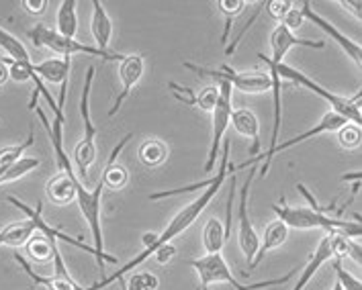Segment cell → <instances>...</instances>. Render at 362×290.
Here are the masks:
<instances>
[{
    "label": "cell",
    "instance_id": "cell-1",
    "mask_svg": "<svg viewBox=\"0 0 362 290\" xmlns=\"http://www.w3.org/2000/svg\"><path fill=\"white\" fill-rule=\"evenodd\" d=\"M229 152H231V141H229V137H226V139H223V145H221V154H219V168H217V174L211 176V178H213V180H211V184L205 188V191H203V193L199 194L194 200H192L191 205H187L180 213L172 219L170 223L166 225V229H164V231L158 233V239H156V243H153V246L146 248L144 252L137 253L134 260H129L125 266H121L117 272L109 274V276H105L103 280H98V282L90 284L88 289H84V290H103L105 286H109V284L117 282L119 278H125L129 272L135 270L139 264H144L150 255H153L158 248H162V246L170 243L172 239H176L178 235H182V233L187 231L192 223L201 217V213L209 207V203L215 198V194L219 193V188L223 186V182H226V178H228V172H229Z\"/></svg>",
    "mask_w": 362,
    "mask_h": 290
},
{
    "label": "cell",
    "instance_id": "cell-2",
    "mask_svg": "<svg viewBox=\"0 0 362 290\" xmlns=\"http://www.w3.org/2000/svg\"><path fill=\"white\" fill-rule=\"evenodd\" d=\"M297 191L303 194L309 207H291V205H286L285 196L272 205V211L276 215V219H281L288 229L291 227L293 229H324L327 235H342L346 239H361V223L344 221L340 217H334L332 215L334 205L322 207L303 184H297Z\"/></svg>",
    "mask_w": 362,
    "mask_h": 290
},
{
    "label": "cell",
    "instance_id": "cell-3",
    "mask_svg": "<svg viewBox=\"0 0 362 290\" xmlns=\"http://www.w3.org/2000/svg\"><path fill=\"white\" fill-rule=\"evenodd\" d=\"M274 64V61H272ZM274 68H276V74L279 78L283 80H291L293 84H297V86H301V88H305L309 92H313V95H317L320 98H324L325 102L329 104V109H332V113L338 116H342L346 123H352V125H362V115H361V92L356 95V97L352 98H346L342 95H336V92H329L327 88L324 86H320L317 82H313L311 78H307L303 72H299V70H295V68H291L288 64L285 61H281V64H274Z\"/></svg>",
    "mask_w": 362,
    "mask_h": 290
},
{
    "label": "cell",
    "instance_id": "cell-4",
    "mask_svg": "<svg viewBox=\"0 0 362 290\" xmlns=\"http://www.w3.org/2000/svg\"><path fill=\"white\" fill-rule=\"evenodd\" d=\"M29 39L37 49H52L62 58H72L76 54H84V56H93L98 59H107V61H123L125 56L119 52H111V49H98L96 45H86L80 43L76 39H68L59 35L56 29H49L45 25H35L29 31Z\"/></svg>",
    "mask_w": 362,
    "mask_h": 290
},
{
    "label": "cell",
    "instance_id": "cell-5",
    "mask_svg": "<svg viewBox=\"0 0 362 290\" xmlns=\"http://www.w3.org/2000/svg\"><path fill=\"white\" fill-rule=\"evenodd\" d=\"M194 272L199 274V280L201 282H205V284H229V286H233L235 290H262V289H270V286H281V284H286L293 276H295V272H288L285 276H281V278H272V280H262V282H254V284H242L240 280H235L233 278V274L229 272L228 268V262L223 260V255L221 253H207V255H203V258H199V260H192L189 262Z\"/></svg>",
    "mask_w": 362,
    "mask_h": 290
},
{
    "label": "cell",
    "instance_id": "cell-6",
    "mask_svg": "<svg viewBox=\"0 0 362 290\" xmlns=\"http://www.w3.org/2000/svg\"><path fill=\"white\" fill-rule=\"evenodd\" d=\"M93 78H95V68L88 66L86 68V76H84V88L80 95V115H82V127H84V135L78 141L76 152H74V162H76L78 170L82 178H88V170L96 162V129L90 119V90H93Z\"/></svg>",
    "mask_w": 362,
    "mask_h": 290
},
{
    "label": "cell",
    "instance_id": "cell-7",
    "mask_svg": "<svg viewBox=\"0 0 362 290\" xmlns=\"http://www.w3.org/2000/svg\"><path fill=\"white\" fill-rule=\"evenodd\" d=\"M182 66L187 70H191L192 74H199L203 78H213L217 82H226L231 88H238L246 95H260V92H267L270 90L272 82L270 76L264 72H238L233 68H219V70H209V68H203V66H197L192 61H182Z\"/></svg>",
    "mask_w": 362,
    "mask_h": 290
},
{
    "label": "cell",
    "instance_id": "cell-8",
    "mask_svg": "<svg viewBox=\"0 0 362 290\" xmlns=\"http://www.w3.org/2000/svg\"><path fill=\"white\" fill-rule=\"evenodd\" d=\"M258 174V170H256V164L250 168L248 176H246V180H244V186H242V191H240V205H238V241H240V250L244 253V258H246V262H248V266L254 262V258H256V252H258V248H260V237H258V233L254 229V225H252V219H250V188H252V182H254V178Z\"/></svg>",
    "mask_w": 362,
    "mask_h": 290
},
{
    "label": "cell",
    "instance_id": "cell-9",
    "mask_svg": "<svg viewBox=\"0 0 362 290\" xmlns=\"http://www.w3.org/2000/svg\"><path fill=\"white\" fill-rule=\"evenodd\" d=\"M219 86V98H217V104L213 109V135H211V147L209 155H207V162H205V172L209 174L211 170L215 168V164L219 162V154H221V145H223V139L228 133L229 127V116H231V86L226 82H217Z\"/></svg>",
    "mask_w": 362,
    "mask_h": 290
},
{
    "label": "cell",
    "instance_id": "cell-10",
    "mask_svg": "<svg viewBox=\"0 0 362 290\" xmlns=\"http://www.w3.org/2000/svg\"><path fill=\"white\" fill-rule=\"evenodd\" d=\"M301 15H303V19H309L313 25H317L324 33H327L329 37L334 39L340 47H342L344 52H346V56L354 61V66L361 70L362 66V47L361 43H356V41H352L350 37H346L342 31H338L329 20H325L322 15H317L315 11H313V6L309 4V2H301Z\"/></svg>",
    "mask_w": 362,
    "mask_h": 290
},
{
    "label": "cell",
    "instance_id": "cell-11",
    "mask_svg": "<svg viewBox=\"0 0 362 290\" xmlns=\"http://www.w3.org/2000/svg\"><path fill=\"white\" fill-rule=\"evenodd\" d=\"M293 47H309V49H324L325 41H311V39L297 37L293 31H288L285 25L276 23V29L270 33V49L272 58H268L274 64H281L286 58V54Z\"/></svg>",
    "mask_w": 362,
    "mask_h": 290
},
{
    "label": "cell",
    "instance_id": "cell-12",
    "mask_svg": "<svg viewBox=\"0 0 362 290\" xmlns=\"http://www.w3.org/2000/svg\"><path fill=\"white\" fill-rule=\"evenodd\" d=\"M144 68H146V61H144L141 56H125V59L121 61V66H119V78H121L123 88H121V92L115 98L113 107L109 111V116H115L121 111V107L127 100L129 92L134 90L135 84L144 76Z\"/></svg>",
    "mask_w": 362,
    "mask_h": 290
},
{
    "label": "cell",
    "instance_id": "cell-13",
    "mask_svg": "<svg viewBox=\"0 0 362 290\" xmlns=\"http://www.w3.org/2000/svg\"><path fill=\"white\" fill-rule=\"evenodd\" d=\"M132 137H134V133H127V135L123 137V139L115 145L113 154L109 155V162H107V166H105V170H103V174H100V180H98V182L103 184V188L121 191V188L127 186V182H129V172H127L125 166L117 164V157L123 152L125 143L132 141Z\"/></svg>",
    "mask_w": 362,
    "mask_h": 290
},
{
    "label": "cell",
    "instance_id": "cell-14",
    "mask_svg": "<svg viewBox=\"0 0 362 290\" xmlns=\"http://www.w3.org/2000/svg\"><path fill=\"white\" fill-rule=\"evenodd\" d=\"M344 125H346V121H344L342 116L334 115L332 111L329 113H325L322 116V121L315 125V127H311L309 131L305 133H299L297 137H293V139H288L285 143H276V147H274V152L272 155L281 154V152H286V150H291V147H295V145H299V143H303L307 139H311V137H317V135H324V133H336V131H340Z\"/></svg>",
    "mask_w": 362,
    "mask_h": 290
},
{
    "label": "cell",
    "instance_id": "cell-15",
    "mask_svg": "<svg viewBox=\"0 0 362 290\" xmlns=\"http://www.w3.org/2000/svg\"><path fill=\"white\" fill-rule=\"evenodd\" d=\"M229 125L240 133L242 137H248L250 141H252V145H250V155H256L260 154V127H258V119L256 115L250 111V109H235V111H231V116H229Z\"/></svg>",
    "mask_w": 362,
    "mask_h": 290
},
{
    "label": "cell",
    "instance_id": "cell-16",
    "mask_svg": "<svg viewBox=\"0 0 362 290\" xmlns=\"http://www.w3.org/2000/svg\"><path fill=\"white\" fill-rule=\"evenodd\" d=\"M70 68H72V59L70 58H49L39 61V64H33V72L41 80L59 84V88H68Z\"/></svg>",
    "mask_w": 362,
    "mask_h": 290
},
{
    "label": "cell",
    "instance_id": "cell-17",
    "mask_svg": "<svg viewBox=\"0 0 362 290\" xmlns=\"http://www.w3.org/2000/svg\"><path fill=\"white\" fill-rule=\"evenodd\" d=\"M286 237H288V227H286L285 223H283L281 219L270 221L267 225V229H264L262 241H260V248H258V252H256L254 262L250 264V268H256V266L264 260V255H267L268 252L279 250V248L286 241Z\"/></svg>",
    "mask_w": 362,
    "mask_h": 290
},
{
    "label": "cell",
    "instance_id": "cell-18",
    "mask_svg": "<svg viewBox=\"0 0 362 290\" xmlns=\"http://www.w3.org/2000/svg\"><path fill=\"white\" fill-rule=\"evenodd\" d=\"M334 253H332V243H329V235H325L324 239L317 243L315 252L311 253V258L307 260L305 268L301 270L299 278H297V284L293 286V290H305V286L309 284V280L315 276V272L320 270L324 266L327 260H332Z\"/></svg>",
    "mask_w": 362,
    "mask_h": 290
},
{
    "label": "cell",
    "instance_id": "cell-19",
    "mask_svg": "<svg viewBox=\"0 0 362 290\" xmlns=\"http://www.w3.org/2000/svg\"><path fill=\"white\" fill-rule=\"evenodd\" d=\"M90 31L96 41L98 49H109L111 35H113V20L109 13L105 11V4L100 0L93 2V20H90Z\"/></svg>",
    "mask_w": 362,
    "mask_h": 290
},
{
    "label": "cell",
    "instance_id": "cell-20",
    "mask_svg": "<svg viewBox=\"0 0 362 290\" xmlns=\"http://www.w3.org/2000/svg\"><path fill=\"white\" fill-rule=\"evenodd\" d=\"M37 231L33 221L31 219H23V221H15L11 225H6L2 231H0V248H21L25 246L31 235Z\"/></svg>",
    "mask_w": 362,
    "mask_h": 290
},
{
    "label": "cell",
    "instance_id": "cell-21",
    "mask_svg": "<svg viewBox=\"0 0 362 290\" xmlns=\"http://www.w3.org/2000/svg\"><path fill=\"white\" fill-rule=\"evenodd\" d=\"M15 262L19 264L21 268L25 270V274H27L35 284L45 286L47 290H84L78 284L76 280H64V278H57V276H41V274H37V272L33 270V268L29 266V262L17 252H15Z\"/></svg>",
    "mask_w": 362,
    "mask_h": 290
},
{
    "label": "cell",
    "instance_id": "cell-22",
    "mask_svg": "<svg viewBox=\"0 0 362 290\" xmlns=\"http://www.w3.org/2000/svg\"><path fill=\"white\" fill-rule=\"evenodd\" d=\"M168 145H166V141H162V139H146L141 145H139V150H137V157H139V162H141V166H146V168H158V166H162V164H166V159H168Z\"/></svg>",
    "mask_w": 362,
    "mask_h": 290
},
{
    "label": "cell",
    "instance_id": "cell-23",
    "mask_svg": "<svg viewBox=\"0 0 362 290\" xmlns=\"http://www.w3.org/2000/svg\"><path fill=\"white\" fill-rule=\"evenodd\" d=\"M226 225L217 219V217H211L209 221L205 223V229H203V246H205V252L207 253H221L223 246H226Z\"/></svg>",
    "mask_w": 362,
    "mask_h": 290
},
{
    "label": "cell",
    "instance_id": "cell-24",
    "mask_svg": "<svg viewBox=\"0 0 362 290\" xmlns=\"http://www.w3.org/2000/svg\"><path fill=\"white\" fill-rule=\"evenodd\" d=\"M59 35L68 39H74L78 31V17H76V0H64L57 11V29Z\"/></svg>",
    "mask_w": 362,
    "mask_h": 290
},
{
    "label": "cell",
    "instance_id": "cell-25",
    "mask_svg": "<svg viewBox=\"0 0 362 290\" xmlns=\"http://www.w3.org/2000/svg\"><path fill=\"white\" fill-rule=\"evenodd\" d=\"M252 2H246V0H217V8H219V13L223 15V33H221V43L226 45V41H228L229 31H231V23L233 19L246 8L250 6Z\"/></svg>",
    "mask_w": 362,
    "mask_h": 290
},
{
    "label": "cell",
    "instance_id": "cell-26",
    "mask_svg": "<svg viewBox=\"0 0 362 290\" xmlns=\"http://www.w3.org/2000/svg\"><path fill=\"white\" fill-rule=\"evenodd\" d=\"M33 141H35V133H33V129H31L29 135H27V139H25L23 143L2 147V150H0V172H2V170H8L11 166H15L21 157H23V154L33 145Z\"/></svg>",
    "mask_w": 362,
    "mask_h": 290
},
{
    "label": "cell",
    "instance_id": "cell-27",
    "mask_svg": "<svg viewBox=\"0 0 362 290\" xmlns=\"http://www.w3.org/2000/svg\"><path fill=\"white\" fill-rule=\"evenodd\" d=\"M39 166H41V162H39L37 157H25V155H23L15 166H11L8 170H2V172H0V184L15 182V180H19V178H23L25 174L37 170Z\"/></svg>",
    "mask_w": 362,
    "mask_h": 290
},
{
    "label": "cell",
    "instance_id": "cell-28",
    "mask_svg": "<svg viewBox=\"0 0 362 290\" xmlns=\"http://www.w3.org/2000/svg\"><path fill=\"white\" fill-rule=\"evenodd\" d=\"M0 47L4 49V54L8 56L11 61H31L29 54H27V47L21 43V39L15 35H11L8 31H4L0 27Z\"/></svg>",
    "mask_w": 362,
    "mask_h": 290
},
{
    "label": "cell",
    "instance_id": "cell-29",
    "mask_svg": "<svg viewBox=\"0 0 362 290\" xmlns=\"http://www.w3.org/2000/svg\"><path fill=\"white\" fill-rule=\"evenodd\" d=\"M117 282L123 284V290H158L160 286V280L152 272H137L129 278V282H125V278H119Z\"/></svg>",
    "mask_w": 362,
    "mask_h": 290
},
{
    "label": "cell",
    "instance_id": "cell-30",
    "mask_svg": "<svg viewBox=\"0 0 362 290\" xmlns=\"http://www.w3.org/2000/svg\"><path fill=\"white\" fill-rule=\"evenodd\" d=\"M338 133V143L342 145L344 150H361L362 133L358 125H352V123H346Z\"/></svg>",
    "mask_w": 362,
    "mask_h": 290
},
{
    "label": "cell",
    "instance_id": "cell-31",
    "mask_svg": "<svg viewBox=\"0 0 362 290\" xmlns=\"http://www.w3.org/2000/svg\"><path fill=\"white\" fill-rule=\"evenodd\" d=\"M332 268L336 272V282L342 286V290H362L361 278H356L354 274H350V272L346 270L342 266V260H334Z\"/></svg>",
    "mask_w": 362,
    "mask_h": 290
},
{
    "label": "cell",
    "instance_id": "cell-32",
    "mask_svg": "<svg viewBox=\"0 0 362 290\" xmlns=\"http://www.w3.org/2000/svg\"><path fill=\"white\" fill-rule=\"evenodd\" d=\"M217 98H219V86H217V84H211V86L203 88V90L197 95L194 107H199V109L205 111V113H213V109H215V104H217Z\"/></svg>",
    "mask_w": 362,
    "mask_h": 290
},
{
    "label": "cell",
    "instance_id": "cell-33",
    "mask_svg": "<svg viewBox=\"0 0 362 290\" xmlns=\"http://www.w3.org/2000/svg\"><path fill=\"white\" fill-rule=\"evenodd\" d=\"M168 88H170L172 97L176 98L178 102H182V104H187V107H194V102H197V92L192 90L191 86L176 84V82H168Z\"/></svg>",
    "mask_w": 362,
    "mask_h": 290
},
{
    "label": "cell",
    "instance_id": "cell-34",
    "mask_svg": "<svg viewBox=\"0 0 362 290\" xmlns=\"http://www.w3.org/2000/svg\"><path fill=\"white\" fill-rule=\"evenodd\" d=\"M293 6L295 4L291 0H268V2H264V11H267L272 19L279 20V23L285 19V15Z\"/></svg>",
    "mask_w": 362,
    "mask_h": 290
},
{
    "label": "cell",
    "instance_id": "cell-35",
    "mask_svg": "<svg viewBox=\"0 0 362 290\" xmlns=\"http://www.w3.org/2000/svg\"><path fill=\"white\" fill-rule=\"evenodd\" d=\"M301 23H303V15H301V11H299V8H295V6L286 13L285 19L281 20V25H285L286 29H288V31H293V33H295V29H299V27H301Z\"/></svg>",
    "mask_w": 362,
    "mask_h": 290
},
{
    "label": "cell",
    "instance_id": "cell-36",
    "mask_svg": "<svg viewBox=\"0 0 362 290\" xmlns=\"http://www.w3.org/2000/svg\"><path fill=\"white\" fill-rule=\"evenodd\" d=\"M178 253V250L172 246V243H166V246H162V248H158L156 250V262L160 264V266H164V264H168L172 258Z\"/></svg>",
    "mask_w": 362,
    "mask_h": 290
},
{
    "label": "cell",
    "instance_id": "cell-37",
    "mask_svg": "<svg viewBox=\"0 0 362 290\" xmlns=\"http://www.w3.org/2000/svg\"><path fill=\"white\" fill-rule=\"evenodd\" d=\"M338 6H342L346 8L354 19H362V2L361 0H340V2H336Z\"/></svg>",
    "mask_w": 362,
    "mask_h": 290
},
{
    "label": "cell",
    "instance_id": "cell-38",
    "mask_svg": "<svg viewBox=\"0 0 362 290\" xmlns=\"http://www.w3.org/2000/svg\"><path fill=\"white\" fill-rule=\"evenodd\" d=\"M21 4H23V8H25L29 15H41V13L47 8V2H45V0H23Z\"/></svg>",
    "mask_w": 362,
    "mask_h": 290
},
{
    "label": "cell",
    "instance_id": "cell-39",
    "mask_svg": "<svg viewBox=\"0 0 362 290\" xmlns=\"http://www.w3.org/2000/svg\"><path fill=\"white\" fill-rule=\"evenodd\" d=\"M8 58H2L0 56V86H4L11 78H8Z\"/></svg>",
    "mask_w": 362,
    "mask_h": 290
},
{
    "label": "cell",
    "instance_id": "cell-40",
    "mask_svg": "<svg viewBox=\"0 0 362 290\" xmlns=\"http://www.w3.org/2000/svg\"><path fill=\"white\" fill-rule=\"evenodd\" d=\"M156 239H158V233H144V237H141V241H144V246H146V248L153 246V243H156ZM146 248H144V250H146Z\"/></svg>",
    "mask_w": 362,
    "mask_h": 290
},
{
    "label": "cell",
    "instance_id": "cell-41",
    "mask_svg": "<svg viewBox=\"0 0 362 290\" xmlns=\"http://www.w3.org/2000/svg\"><path fill=\"white\" fill-rule=\"evenodd\" d=\"M361 176H362V172L358 170V172H350V174H344L342 180H344V182H346V180H352V182H356V180H361Z\"/></svg>",
    "mask_w": 362,
    "mask_h": 290
},
{
    "label": "cell",
    "instance_id": "cell-42",
    "mask_svg": "<svg viewBox=\"0 0 362 290\" xmlns=\"http://www.w3.org/2000/svg\"><path fill=\"white\" fill-rule=\"evenodd\" d=\"M332 290H342V286H340V284H338V282H336V284H334V286H332Z\"/></svg>",
    "mask_w": 362,
    "mask_h": 290
},
{
    "label": "cell",
    "instance_id": "cell-43",
    "mask_svg": "<svg viewBox=\"0 0 362 290\" xmlns=\"http://www.w3.org/2000/svg\"><path fill=\"white\" fill-rule=\"evenodd\" d=\"M119 284H121V282H119ZM121 286H123V284H121Z\"/></svg>",
    "mask_w": 362,
    "mask_h": 290
}]
</instances>
